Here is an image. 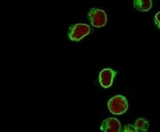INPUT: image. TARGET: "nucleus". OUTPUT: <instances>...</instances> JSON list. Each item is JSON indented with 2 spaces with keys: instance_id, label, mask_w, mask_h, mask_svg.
<instances>
[{
  "instance_id": "obj_7",
  "label": "nucleus",
  "mask_w": 160,
  "mask_h": 132,
  "mask_svg": "<svg viewBox=\"0 0 160 132\" xmlns=\"http://www.w3.org/2000/svg\"><path fill=\"white\" fill-rule=\"evenodd\" d=\"M134 127L136 130L139 132H147L149 129V121L144 118H138L136 121H134Z\"/></svg>"
},
{
  "instance_id": "obj_1",
  "label": "nucleus",
  "mask_w": 160,
  "mask_h": 132,
  "mask_svg": "<svg viewBox=\"0 0 160 132\" xmlns=\"http://www.w3.org/2000/svg\"><path fill=\"white\" fill-rule=\"evenodd\" d=\"M109 111L114 115L124 114L128 109V102L124 96L117 95L108 101Z\"/></svg>"
},
{
  "instance_id": "obj_2",
  "label": "nucleus",
  "mask_w": 160,
  "mask_h": 132,
  "mask_svg": "<svg viewBox=\"0 0 160 132\" xmlns=\"http://www.w3.org/2000/svg\"><path fill=\"white\" fill-rule=\"evenodd\" d=\"M90 26L86 23H76L69 26L68 37L71 41H79L90 33Z\"/></svg>"
},
{
  "instance_id": "obj_4",
  "label": "nucleus",
  "mask_w": 160,
  "mask_h": 132,
  "mask_svg": "<svg viewBox=\"0 0 160 132\" xmlns=\"http://www.w3.org/2000/svg\"><path fill=\"white\" fill-rule=\"evenodd\" d=\"M117 75V71L110 68L102 69L99 73V83L103 88H109L112 86L115 76Z\"/></svg>"
},
{
  "instance_id": "obj_3",
  "label": "nucleus",
  "mask_w": 160,
  "mask_h": 132,
  "mask_svg": "<svg viewBox=\"0 0 160 132\" xmlns=\"http://www.w3.org/2000/svg\"><path fill=\"white\" fill-rule=\"evenodd\" d=\"M87 18L92 26L94 28H102L107 23L106 13L97 7H92L89 10L87 13Z\"/></svg>"
},
{
  "instance_id": "obj_8",
  "label": "nucleus",
  "mask_w": 160,
  "mask_h": 132,
  "mask_svg": "<svg viewBox=\"0 0 160 132\" xmlns=\"http://www.w3.org/2000/svg\"><path fill=\"white\" fill-rule=\"evenodd\" d=\"M121 132H138L134 125L132 124H126L121 129Z\"/></svg>"
},
{
  "instance_id": "obj_9",
  "label": "nucleus",
  "mask_w": 160,
  "mask_h": 132,
  "mask_svg": "<svg viewBox=\"0 0 160 132\" xmlns=\"http://www.w3.org/2000/svg\"><path fill=\"white\" fill-rule=\"evenodd\" d=\"M154 23L156 24V26L160 29V11L156 13L154 18Z\"/></svg>"
},
{
  "instance_id": "obj_6",
  "label": "nucleus",
  "mask_w": 160,
  "mask_h": 132,
  "mask_svg": "<svg viewBox=\"0 0 160 132\" xmlns=\"http://www.w3.org/2000/svg\"><path fill=\"white\" fill-rule=\"evenodd\" d=\"M132 4L134 8L140 12H148L152 7L151 0H133Z\"/></svg>"
},
{
  "instance_id": "obj_5",
  "label": "nucleus",
  "mask_w": 160,
  "mask_h": 132,
  "mask_svg": "<svg viewBox=\"0 0 160 132\" xmlns=\"http://www.w3.org/2000/svg\"><path fill=\"white\" fill-rule=\"evenodd\" d=\"M100 129L102 132H121V124L117 118L108 117L103 120Z\"/></svg>"
}]
</instances>
